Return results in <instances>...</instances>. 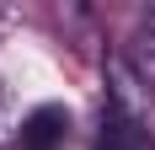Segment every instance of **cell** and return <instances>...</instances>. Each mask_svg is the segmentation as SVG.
<instances>
[{"mask_svg": "<svg viewBox=\"0 0 155 150\" xmlns=\"http://www.w3.org/2000/svg\"><path fill=\"white\" fill-rule=\"evenodd\" d=\"M96 150H150V134H144V123H128V118H118V113H107Z\"/></svg>", "mask_w": 155, "mask_h": 150, "instance_id": "2", "label": "cell"}, {"mask_svg": "<svg viewBox=\"0 0 155 150\" xmlns=\"http://www.w3.org/2000/svg\"><path fill=\"white\" fill-rule=\"evenodd\" d=\"M64 139H70V107H59V102L32 107L21 118V129H16V145L21 150H59Z\"/></svg>", "mask_w": 155, "mask_h": 150, "instance_id": "1", "label": "cell"}, {"mask_svg": "<svg viewBox=\"0 0 155 150\" xmlns=\"http://www.w3.org/2000/svg\"><path fill=\"white\" fill-rule=\"evenodd\" d=\"M123 64L134 75H139V86L155 97V27H144V32H134V43H128V54H123Z\"/></svg>", "mask_w": 155, "mask_h": 150, "instance_id": "3", "label": "cell"}]
</instances>
